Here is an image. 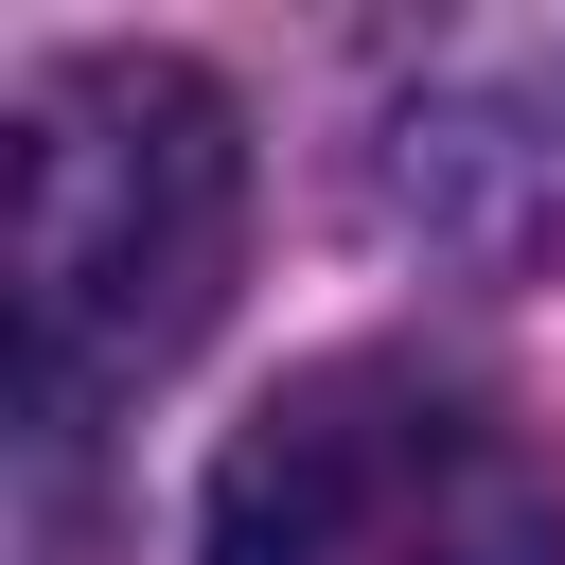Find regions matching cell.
<instances>
[{
	"label": "cell",
	"instance_id": "cell-2",
	"mask_svg": "<svg viewBox=\"0 0 565 565\" xmlns=\"http://www.w3.org/2000/svg\"><path fill=\"white\" fill-rule=\"evenodd\" d=\"M194 565H565V459L424 353H335L212 459Z\"/></svg>",
	"mask_w": 565,
	"mask_h": 565
},
{
	"label": "cell",
	"instance_id": "cell-1",
	"mask_svg": "<svg viewBox=\"0 0 565 565\" xmlns=\"http://www.w3.org/2000/svg\"><path fill=\"white\" fill-rule=\"evenodd\" d=\"M247 124L177 53H71L18 88V406L71 441L141 371H177L230 300Z\"/></svg>",
	"mask_w": 565,
	"mask_h": 565
}]
</instances>
